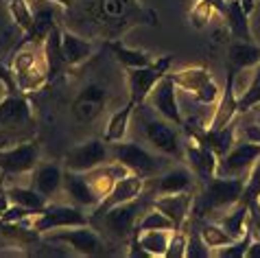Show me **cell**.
I'll return each instance as SVG.
<instances>
[{
	"label": "cell",
	"instance_id": "obj_1",
	"mask_svg": "<svg viewBox=\"0 0 260 258\" xmlns=\"http://www.w3.org/2000/svg\"><path fill=\"white\" fill-rule=\"evenodd\" d=\"M9 68L13 73V79H16L18 90L24 92V94L44 88L50 81L42 44H24V46L16 48Z\"/></svg>",
	"mask_w": 260,
	"mask_h": 258
},
{
	"label": "cell",
	"instance_id": "obj_2",
	"mask_svg": "<svg viewBox=\"0 0 260 258\" xmlns=\"http://www.w3.org/2000/svg\"><path fill=\"white\" fill-rule=\"evenodd\" d=\"M20 225L28 232H35V234H48V232H55V230H63V228L90 225V217L77 206L53 204V206H46L38 212L28 214Z\"/></svg>",
	"mask_w": 260,
	"mask_h": 258
},
{
	"label": "cell",
	"instance_id": "obj_3",
	"mask_svg": "<svg viewBox=\"0 0 260 258\" xmlns=\"http://www.w3.org/2000/svg\"><path fill=\"white\" fill-rule=\"evenodd\" d=\"M243 190H245V180H241V177L216 175L214 180L204 184L201 197L194 199L192 210L199 217H204L206 212H214V210H230L232 206L241 202Z\"/></svg>",
	"mask_w": 260,
	"mask_h": 258
},
{
	"label": "cell",
	"instance_id": "obj_4",
	"mask_svg": "<svg viewBox=\"0 0 260 258\" xmlns=\"http://www.w3.org/2000/svg\"><path fill=\"white\" fill-rule=\"evenodd\" d=\"M112 160L120 162L122 167H127L134 175L149 180V177H157L164 171V162L160 157H155L144 147L136 145V142H112L110 147Z\"/></svg>",
	"mask_w": 260,
	"mask_h": 258
},
{
	"label": "cell",
	"instance_id": "obj_5",
	"mask_svg": "<svg viewBox=\"0 0 260 258\" xmlns=\"http://www.w3.org/2000/svg\"><path fill=\"white\" fill-rule=\"evenodd\" d=\"M169 77L175 81L179 90L188 92L201 105H214L221 96V88L216 85L210 70L204 66L182 68V70H177V73H169Z\"/></svg>",
	"mask_w": 260,
	"mask_h": 258
},
{
	"label": "cell",
	"instance_id": "obj_6",
	"mask_svg": "<svg viewBox=\"0 0 260 258\" xmlns=\"http://www.w3.org/2000/svg\"><path fill=\"white\" fill-rule=\"evenodd\" d=\"M169 68H171V57L162 55V57H155V61L149 63V66L125 70L129 101H134L136 105H142L147 101V96L151 94V90L155 88V83L160 81L162 77L169 75Z\"/></svg>",
	"mask_w": 260,
	"mask_h": 258
},
{
	"label": "cell",
	"instance_id": "obj_7",
	"mask_svg": "<svg viewBox=\"0 0 260 258\" xmlns=\"http://www.w3.org/2000/svg\"><path fill=\"white\" fill-rule=\"evenodd\" d=\"M112 153H110V142L105 138H92L88 142L72 147L63 155V169L66 171H75V173H88V171L101 167V164L110 162Z\"/></svg>",
	"mask_w": 260,
	"mask_h": 258
},
{
	"label": "cell",
	"instance_id": "obj_8",
	"mask_svg": "<svg viewBox=\"0 0 260 258\" xmlns=\"http://www.w3.org/2000/svg\"><path fill=\"white\" fill-rule=\"evenodd\" d=\"M260 157V142H236L225 155L219 157V167H216V175L223 177H241L247 180L251 167Z\"/></svg>",
	"mask_w": 260,
	"mask_h": 258
},
{
	"label": "cell",
	"instance_id": "obj_9",
	"mask_svg": "<svg viewBox=\"0 0 260 258\" xmlns=\"http://www.w3.org/2000/svg\"><path fill=\"white\" fill-rule=\"evenodd\" d=\"M147 103L151 110L157 112L162 118H166L173 125H184V114L179 107V99H177V85L175 81L166 75L160 81L155 83V88L151 90V94L147 96Z\"/></svg>",
	"mask_w": 260,
	"mask_h": 258
},
{
	"label": "cell",
	"instance_id": "obj_10",
	"mask_svg": "<svg viewBox=\"0 0 260 258\" xmlns=\"http://www.w3.org/2000/svg\"><path fill=\"white\" fill-rule=\"evenodd\" d=\"M38 164H40V145L35 140H28L9 149H0V171L5 175L33 173Z\"/></svg>",
	"mask_w": 260,
	"mask_h": 258
},
{
	"label": "cell",
	"instance_id": "obj_11",
	"mask_svg": "<svg viewBox=\"0 0 260 258\" xmlns=\"http://www.w3.org/2000/svg\"><path fill=\"white\" fill-rule=\"evenodd\" d=\"M107 105V88L101 83H88L85 88L79 92L72 101V116L77 123L90 125L92 120H96L103 114Z\"/></svg>",
	"mask_w": 260,
	"mask_h": 258
},
{
	"label": "cell",
	"instance_id": "obj_12",
	"mask_svg": "<svg viewBox=\"0 0 260 258\" xmlns=\"http://www.w3.org/2000/svg\"><path fill=\"white\" fill-rule=\"evenodd\" d=\"M171 125L173 123H169L166 118H144V136L157 153L166 157H179L184 153L179 145V134Z\"/></svg>",
	"mask_w": 260,
	"mask_h": 258
},
{
	"label": "cell",
	"instance_id": "obj_13",
	"mask_svg": "<svg viewBox=\"0 0 260 258\" xmlns=\"http://www.w3.org/2000/svg\"><path fill=\"white\" fill-rule=\"evenodd\" d=\"M50 241L63 243V245H68L79 256H96L103 249V239L90 225L63 228L59 232H50Z\"/></svg>",
	"mask_w": 260,
	"mask_h": 258
},
{
	"label": "cell",
	"instance_id": "obj_14",
	"mask_svg": "<svg viewBox=\"0 0 260 258\" xmlns=\"http://www.w3.org/2000/svg\"><path fill=\"white\" fill-rule=\"evenodd\" d=\"M184 157H186V167L192 171V175L197 177L201 184H206L216 177L219 155H216L210 147H206L190 138V142L184 147Z\"/></svg>",
	"mask_w": 260,
	"mask_h": 258
},
{
	"label": "cell",
	"instance_id": "obj_15",
	"mask_svg": "<svg viewBox=\"0 0 260 258\" xmlns=\"http://www.w3.org/2000/svg\"><path fill=\"white\" fill-rule=\"evenodd\" d=\"M144 182H147V180H142V177L134 175V173L120 177V180L114 184V188L107 192V195L99 202V206L94 208V217L99 219L101 214H105L107 210H112L114 206H120V204H127V202H136V199L142 195V190H144Z\"/></svg>",
	"mask_w": 260,
	"mask_h": 258
},
{
	"label": "cell",
	"instance_id": "obj_16",
	"mask_svg": "<svg viewBox=\"0 0 260 258\" xmlns=\"http://www.w3.org/2000/svg\"><path fill=\"white\" fill-rule=\"evenodd\" d=\"M35 125L31 105H28L24 92H9L0 101V127L3 129H18Z\"/></svg>",
	"mask_w": 260,
	"mask_h": 258
},
{
	"label": "cell",
	"instance_id": "obj_17",
	"mask_svg": "<svg viewBox=\"0 0 260 258\" xmlns=\"http://www.w3.org/2000/svg\"><path fill=\"white\" fill-rule=\"evenodd\" d=\"M153 208L164 212L173 221V230H184L192 208H194V195L192 190L186 192H173V195H162L153 202Z\"/></svg>",
	"mask_w": 260,
	"mask_h": 258
},
{
	"label": "cell",
	"instance_id": "obj_18",
	"mask_svg": "<svg viewBox=\"0 0 260 258\" xmlns=\"http://www.w3.org/2000/svg\"><path fill=\"white\" fill-rule=\"evenodd\" d=\"M136 217H138V204L127 202L120 206H114L112 210H107L105 214H101V221L107 228V232L116 239H127L134 236L136 232Z\"/></svg>",
	"mask_w": 260,
	"mask_h": 258
},
{
	"label": "cell",
	"instance_id": "obj_19",
	"mask_svg": "<svg viewBox=\"0 0 260 258\" xmlns=\"http://www.w3.org/2000/svg\"><path fill=\"white\" fill-rule=\"evenodd\" d=\"M234 73L236 70L228 66L225 88L221 90V96H219V101H216L214 116L210 118V123H208V129H223L230 123H234V116L238 114V96H236V90H234Z\"/></svg>",
	"mask_w": 260,
	"mask_h": 258
},
{
	"label": "cell",
	"instance_id": "obj_20",
	"mask_svg": "<svg viewBox=\"0 0 260 258\" xmlns=\"http://www.w3.org/2000/svg\"><path fill=\"white\" fill-rule=\"evenodd\" d=\"M94 55V44L72 31H61V57L68 68H77Z\"/></svg>",
	"mask_w": 260,
	"mask_h": 258
},
{
	"label": "cell",
	"instance_id": "obj_21",
	"mask_svg": "<svg viewBox=\"0 0 260 258\" xmlns=\"http://www.w3.org/2000/svg\"><path fill=\"white\" fill-rule=\"evenodd\" d=\"M63 190L70 195V199L83 208H96L101 197L90 186L85 173H75V171H63Z\"/></svg>",
	"mask_w": 260,
	"mask_h": 258
},
{
	"label": "cell",
	"instance_id": "obj_22",
	"mask_svg": "<svg viewBox=\"0 0 260 258\" xmlns=\"http://www.w3.org/2000/svg\"><path fill=\"white\" fill-rule=\"evenodd\" d=\"M192 184H194V175L188 167H173L157 175L155 190L160 195H173V192L192 190Z\"/></svg>",
	"mask_w": 260,
	"mask_h": 258
},
{
	"label": "cell",
	"instance_id": "obj_23",
	"mask_svg": "<svg viewBox=\"0 0 260 258\" xmlns=\"http://www.w3.org/2000/svg\"><path fill=\"white\" fill-rule=\"evenodd\" d=\"M190 138L201 142V145H206V147H210L212 151L221 157L236 145L234 123H230L228 127H223V129H208V127H204V129H199V132H194Z\"/></svg>",
	"mask_w": 260,
	"mask_h": 258
},
{
	"label": "cell",
	"instance_id": "obj_24",
	"mask_svg": "<svg viewBox=\"0 0 260 258\" xmlns=\"http://www.w3.org/2000/svg\"><path fill=\"white\" fill-rule=\"evenodd\" d=\"M228 61L230 68L238 70H254L260 63V46L256 42H245V40H234L228 48Z\"/></svg>",
	"mask_w": 260,
	"mask_h": 258
},
{
	"label": "cell",
	"instance_id": "obj_25",
	"mask_svg": "<svg viewBox=\"0 0 260 258\" xmlns=\"http://www.w3.org/2000/svg\"><path fill=\"white\" fill-rule=\"evenodd\" d=\"M63 186V171L59 164H38L33 171V188L46 199L53 197Z\"/></svg>",
	"mask_w": 260,
	"mask_h": 258
},
{
	"label": "cell",
	"instance_id": "obj_26",
	"mask_svg": "<svg viewBox=\"0 0 260 258\" xmlns=\"http://www.w3.org/2000/svg\"><path fill=\"white\" fill-rule=\"evenodd\" d=\"M249 16L243 9L241 0H228V13H225V20H228V26H230V33H232L234 40H245V42H254V33H251V22H249Z\"/></svg>",
	"mask_w": 260,
	"mask_h": 258
},
{
	"label": "cell",
	"instance_id": "obj_27",
	"mask_svg": "<svg viewBox=\"0 0 260 258\" xmlns=\"http://www.w3.org/2000/svg\"><path fill=\"white\" fill-rule=\"evenodd\" d=\"M107 48H110L112 55L116 57V61L120 63V66H125V70H129V68H142V66H149V63L155 61L153 55H149L147 51H140V48H132V46L122 44L120 40L107 42Z\"/></svg>",
	"mask_w": 260,
	"mask_h": 258
},
{
	"label": "cell",
	"instance_id": "obj_28",
	"mask_svg": "<svg viewBox=\"0 0 260 258\" xmlns=\"http://www.w3.org/2000/svg\"><path fill=\"white\" fill-rule=\"evenodd\" d=\"M134 236L138 239L140 247H142L149 256L164 258V256H166V249H169L173 230H136Z\"/></svg>",
	"mask_w": 260,
	"mask_h": 258
},
{
	"label": "cell",
	"instance_id": "obj_29",
	"mask_svg": "<svg viewBox=\"0 0 260 258\" xmlns=\"http://www.w3.org/2000/svg\"><path fill=\"white\" fill-rule=\"evenodd\" d=\"M134 107L136 103L134 101H127V105H122L120 110H116L107 120V127H105V134L103 138L110 142H120L125 140L127 136V129H129V120H132V114H134Z\"/></svg>",
	"mask_w": 260,
	"mask_h": 258
},
{
	"label": "cell",
	"instance_id": "obj_30",
	"mask_svg": "<svg viewBox=\"0 0 260 258\" xmlns=\"http://www.w3.org/2000/svg\"><path fill=\"white\" fill-rule=\"evenodd\" d=\"M42 51H44L48 75L53 79L57 73H59V68L66 66V63H63V57H61V28L59 26H55L44 38V42H42Z\"/></svg>",
	"mask_w": 260,
	"mask_h": 258
},
{
	"label": "cell",
	"instance_id": "obj_31",
	"mask_svg": "<svg viewBox=\"0 0 260 258\" xmlns=\"http://www.w3.org/2000/svg\"><path fill=\"white\" fill-rule=\"evenodd\" d=\"M219 223L230 232V236H232L234 241L241 239V236L247 232V223H249V204L238 202L236 206L230 208V212H225V217H223Z\"/></svg>",
	"mask_w": 260,
	"mask_h": 258
},
{
	"label": "cell",
	"instance_id": "obj_32",
	"mask_svg": "<svg viewBox=\"0 0 260 258\" xmlns=\"http://www.w3.org/2000/svg\"><path fill=\"white\" fill-rule=\"evenodd\" d=\"M7 192H9L11 204L22 206L31 212H38V210H42V208L48 206V199L42 195L40 190H35L33 186L31 188H28V186H11V188H7Z\"/></svg>",
	"mask_w": 260,
	"mask_h": 258
},
{
	"label": "cell",
	"instance_id": "obj_33",
	"mask_svg": "<svg viewBox=\"0 0 260 258\" xmlns=\"http://www.w3.org/2000/svg\"><path fill=\"white\" fill-rule=\"evenodd\" d=\"M99 9L101 18H105L107 22H122L132 16L134 0H101Z\"/></svg>",
	"mask_w": 260,
	"mask_h": 258
},
{
	"label": "cell",
	"instance_id": "obj_34",
	"mask_svg": "<svg viewBox=\"0 0 260 258\" xmlns=\"http://www.w3.org/2000/svg\"><path fill=\"white\" fill-rule=\"evenodd\" d=\"M199 234H201V239L206 241V245L212 249H219V247H225L230 245L234 239L230 236V232L223 228L221 223H212V221H208V223H204L199 228Z\"/></svg>",
	"mask_w": 260,
	"mask_h": 258
},
{
	"label": "cell",
	"instance_id": "obj_35",
	"mask_svg": "<svg viewBox=\"0 0 260 258\" xmlns=\"http://www.w3.org/2000/svg\"><path fill=\"white\" fill-rule=\"evenodd\" d=\"M7 7H9V13H11V20L20 31L24 35L33 31V11L28 7L26 0H7Z\"/></svg>",
	"mask_w": 260,
	"mask_h": 258
},
{
	"label": "cell",
	"instance_id": "obj_36",
	"mask_svg": "<svg viewBox=\"0 0 260 258\" xmlns=\"http://www.w3.org/2000/svg\"><path fill=\"white\" fill-rule=\"evenodd\" d=\"M251 241H254V230H251V225L247 223V232H245L241 239L232 241L225 247L214 249L212 256H219V258H245V254H247V249L251 245Z\"/></svg>",
	"mask_w": 260,
	"mask_h": 258
},
{
	"label": "cell",
	"instance_id": "obj_37",
	"mask_svg": "<svg viewBox=\"0 0 260 258\" xmlns=\"http://www.w3.org/2000/svg\"><path fill=\"white\" fill-rule=\"evenodd\" d=\"M136 230H173V221L166 217L164 212L157 210V208H153V210L147 212L138 223H136Z\"/></svg>",
	"mask_w": 260,
	"mask_h": 258
},
{
	"label": "cell",
	"instance_id": "obj_38",
	"mask_svg": "<svg viewBox=\"0 0 260 258\" xmlns=\"http://www.w3.org/2000/svg\"><path fill=\"white\" fill-rule=\"evenodd\" d=\"M254 199H260V157L256 160V164L251 167L247 180H245V190H243V197L241 202L249 204Z\"/></svg>",
	"mask_w": 260,
	"mask_h": 258
},
{
	"label": "cell",
	"instance_id": "obj_39",
	"mask_svg": "<svg viewBox=\"0 0 260 258\" xmlns=\"http://www.w3.org/2000/svg\"><path fill=\"white\" fill-rule=\"evenodd\" d=\"M214 13L216 11L208 3H204V0H194V7L190 11V24L194 28H204V26H208V22H210V18Z\"/></svg>",
	"mask_w": 260,
	"mask_h": 258
},
{
	"label": "cell",
	"instance_id": "obj_40",
	"mask_svg": "<svg viewBox=\"0 0 260 258\" xmlns=\"http://www.w3.org/2000/svg\"><path fill=\"white\" fill-rule=\"evenodd\" d=\"M208 256H212V249L206 245L204 239H201L199 230L190 232L188 245H186V258H208Z\"/></svg>",
	"mask_w": 260,
	"mask_h": 258
},
{
	"label": "cell",
	"instance_id": "obj_41",
	"mask_svg": "<svg viewBox=\"0 0 260 258\" xmlns=\"http://www.w3.org/2000/svg\"><path fill=\"white\" fill-rule=\"evenodd\" d=\"M186 245H188V236L182 230H175L171 236V243L164 258H186Z\"/></svg>",
	"mask_w": 260,
	"mask_h": 258
},
{
	"label": "cell",
	"instance_id": "obj_42",
	"mask_svg": "<svg viewBox=\"0 0 260 258\" xmlns=\"http://www.w3.org/2000/svg\"><path fill=\"white\" fill-rule=\"evenodd\" d=\"M11 206V202H9V192H7V188H5V177L0 180V217L7 212V208Z\"/></svg>",
	"mask_w": 260,
	"mask_h": 258
},
{
	"label": "cell",
	"instance_id": "obj_43",
	"mask_svg": "<svg viewBox=\"0 0 260 258\" xmlns=\"http://www.w3.org/2000/svg\"><path fill=\"white\" fill-rule=\"evenodd\" d=\"M204 3H208L216 13H219V16L225 18V13H228V0H204Z\"/></svg>",
	"mask_w": 260,
	"mask_h": 258
},
{
	"label": "cell",
	"instance_id": "obj_44",
	"mask_svg": "<svg viewBox=\"0 0 260 258\" xmlns=\"http://www.w3.org/2000/svg\"><path fill=\"white\" fill-rule=\"evenodd\" d=\"M245 138L251 140V142H260V125L258 123L249 125L247 129H245Z\"/></svg>",
	"mask_w": 260,
	"mask_h": 258
},
{
	"label": "cell",
	"instance_id": "obj_45",
	"mask_svg": "<svg viewBox=\"0 0 260 258\" xmlns=\"http://www.w3.org/2000/svg\"><path fill=\"white\" fill-rule=\"evenodd\" d=\"M245 258H260V239L251 241V245L247 249V254H245Z\"/></svg>",
	"mask_w": 260,
	"mask_h": 258
},
{
	"label": "cell",
	"instance_id": "obj_46",
	"mask_svg": "<svg viewBox=\"0 0 260 258\" xmlns=\"http://www.w3.org/2000/svg\"><path fill=\"white\" fill-rule=\"evenodd\" d=\"M256 3H258V0H241L243 9H245V11H247V13H251V11H254V9H256Z\"/></svg>",
	"mask_w": 260,
	"mask_h": 258
},
{
	"label": "cell",
	"instance_id": "obj_47",
	"mask_svg": "<svg viewBox=\"0 0 260 258\" xmlns=\"http://www.w3.org/2000/svg\"><path fill=\"white\" fill-rule=\"evenodd\" d=\"M46 3H55V5L63 7V9H70V7H72V3H75V0H46Z\"/></svg>",
	"mask_w": 260,
	"mask_h": 258
},
{
	"label": "cell",
	"instance_id": "obj_48",
	"mask_svg": "<svg viewBox=\"0 0 260 258\" xmlns=\"http://www.w3.org/2000/svg\"><path fill=\"white\" fill-rule=\"evenodd\" d=\"M9 92H11V90H9V85H7V83L3 81V79H0V101H3V99H5L7 94H9Z\"/></svg>",
	"mask_w": 260,
	"mask_h": 258
},
{
	"label": "cell",
	"instance_id": "obj_49",
	"mask_svg": "<svg viewBox=\"0 0 260 258\" xmlns=\"http://www.w3.org/2000/svg\"><path fill=\"white\" fill-rule=\"evenodd\" d=\"M249 112H254V120H256V123L260 125V103H258V105H254V107H251Z\"/></svg>",
	"mask_w": 260,
	"mask_h": 258
},
{
	"label": "cell",
	"instance_id": "obj_50",
	"mask_svg": "<svg viewBox=\"0 0 260 258\" xmlns=\"http://www.w3.org/2000/svg\"><path fill=\"white\" fill-rule=\"evenodd\" d=\"M254 83H260V63L254 68Z\"/></svg>",
	"mask_w": 260,
	"mask_h": 258
},
{
	"label": "cell",
	"instance_id": "obj_51",
	"mask_svg": "<svg viewBox=\"0 0 260 258\" xmlns=\"http://www.w3.org/2000/svg\"><path fill=\"white\" fill-rule=\"evenodd\" d=\"M258 202H260V199H258Z\"/></svg>",
	"mask_w": 260,
	"mask_h": 258
}]
</instances>
